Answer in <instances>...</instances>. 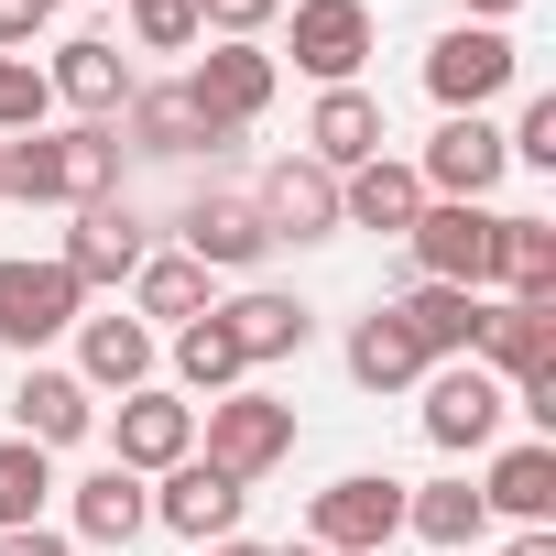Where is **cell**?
Masks as SVG:
<instances>
[{
    "label": "cell",
    "mask_w": 556,
    "mask_h": 556,
    "mask_svg": "<svg viewBox=\"0 0 556 556\" xmlns=\"http://www.w3.org/2000/svg\"><path fill=\"white\" fill-rule=\"evenodd\" d=\"M197 458L229 469V480H273V469L295 458V404H285V393H262V382L197 404Z\"/></svg>",
    "instance_id": "1"
},
{
    "label": "cell",
    "mask_w": 556,
    "mask_h": 556,
    "mask_svg": "<svg viewBox=\"0 0 556 556\" xmlns=\"http://www.w3.org/2000/svg\"><path fill=\"white\" fill-rule=\"evenodd\" d=\"M523 77V45L502 34V23H447L437 45H426V99L458 121V110H491L502 88Z\"/></svg>",
    "instance_id": "2"
},
{
    "label": "cell",
    "mask_w": 556,
    "mask_h": 556,
    "mask_svg": "<svg viewBox=\"0 0 556 556\" xmlns=\"http://www.w3.org/2000/svg\"><path fill=\"white\" fill-rule=\"evenodd\" d=\"M393 534H404V480L393 469H350L306 502V545H328V556H393Z\"/></svg>",
    "instance_id": "3"
},
{
    "label": "cell",
    "mask_w": 556,
    "mask_h": 556,
    "mask_svg": "<svg viewBox=\"0 0 556 556\" xmlns=\"http://www.w3.org/2000/svg\"><path fill=\"white\" fill-rule=\"evenodd\" d=\"M502 175H513V153H502V121H491V110L437 121V142L415 153V186H426V197H447V207H491V197H502Z\"/></svg>",
    "instance_id": "4"
},
{
    "label": "cell",
    "mask_w": 556,
    "mask_h": 556,
    "mask_svg": "<svg viewBox=\"0 0 556 556\" xmlns=\"http://www.w3.org/2000/svg\"><path fill=\"white\" fill-rule=\"evenodd\" d=\"M491 240H502V207H447V197H426L415 229H404L415 273L426 285H458V295H491Z\"/></svg>",
    "instance_id": "5"
},
{
    "label": "cell",
    "mask_w": 556,
    "mask_h": 556,
    "mask_svg": "<svg viewBox=\"0 0 556 556\" xmlns=\"http://www.w3.org/2000/svg\"><path fill=\"white\" fill-rule=\"evenodd\" d=\"M88 317V295L66 285V262H0V350H12V361H45L66 328Z\"/></svg>",
    "instance_id": "6"
},
{
    "label": "cell",
    "mask_w": 556,
    "mask_h": 556,
    "mask_svg": "<svg viewBox=\"0 0 556 556\" xmlns=\"http://www.w3.org/2000/svg\"><path fill=\"white\" fill-rule=\"evenodd\" d=\"M273 88H285V66H273L262 45H207V55L186 66V99H197V121H207L218 142H240V131L273 110Z\"/></svg>",
    "instance_id": "7"
},
{
    "label": "cell",
    "mask_w": 556,
    "mask_h": 556,
    "mask_svg": "<svg viewBox=\"0 0 556 556\" xmlns=\"http://www.w3.org/2000/svg\"><path fill=\"white\" fill-rule=\"evenodd\" d=\"M502 415H513V393H502L480 361H437V371H426V447L469 458V447L502 437Z\"/></svg>",
    "instance_id": "8"
},
{
    "label": "cell",
    "mask_w": 556,
    "mask_h": 556,
    "mask_svg": "<svg viewBox=\"0 0 556 556\" xmlns=\"http://www.w3.org/2000/svg\"><path fill=\"white\" fill-rule=\"evenodd\" d=\"M240 513H251V480H229V469H207V458H175V469L153 480V523L186 534V545L240 534Z\"/></svg>",
    "instance_id": "9"
},
{
    "label": "cell",
    "mask_w": 556,
    "mask_h": 556,
    "mask_svg": "<svg viewBox=\"0 0 556 556\" xmlns=\"http://www.w3.org/2000/svg\"><path fill=\"white\" fill-rule=\"evenodd\" d=\"M382 23H371V0H295V66L317 88H361Z\"/></svg>",
    "instance_id": "10"
},
{
    "label": "cell",
    "mask_w": 556,
    "mask_h": 556,
    "mask_svg": "<svg viewBox=\"0 0 556 556\" xmlns=\"http://www.w3.org/2000/svg\"><path fill=\"white\" fill-rule=\"evenodd\" d=\"M12 437H34L45 458H55V447H88V437H99V393H88L77 371H55V361H23V382H12Z\"/></svg>",
    "instance_id": "11"
},
{
    "label": "cell",
    "mask_w": 556,
    "mask_h": 556,
    "mask_svg": "<svg viewBox=\"0 0 556 556\" xmlns=\"http://www.w3.org/2000/svg\"><path fill=\"white\" fill-rule=\"evenodd\" d=\"M110 447H121V469L164 480L175 458H197V404H186V393H164V382H142V393H121V415H110Z\"/></svg>",
    "instance_id": "12"
},
{
    "label": "cell",
    "mask_w": 556,
    "mask_h": 556,
    "mask_svg": "<svg viewBox=\"0 0 556 556\" xmlns=\"http://www.w3.org/2000/svg\"><path fill=\"white\" fill-rule=\"evenodd\" d=\"M142 251H153L142 218H131L121 197H99V207H77V229H66L55 262H66V285H77V295H110V285H131V273H142Z\"/></svg>",
    "instance_id": "13"
},
{
    "label": "cell",
    "mask_w": 556,
    "mask_h": 556,
    "mask_svg": "<svg viewBox=\"0 0 556 556\" xmlns=\"http://www.w3.org/2000/svg\"><path fill=\"white\" fill-rule=\"evenodd\" d=\"M502 393L513 382H534V371H556V295H502L491 317H480V350H469Z\"/></svg>",
    "instance_id": "14"
},
{
    "label": "cell",
    "mask_w": 556,
    "mask_h": 556,
    "mask_svg": "<svg viewBox=\"0 0 556 556\" xmlns=\"http://www.w3.org/2000/svg\"><path fill=\"white\" fill-rule=\"evenodd\" d=\"M45 88H55L77 121H121L142 77H131V55H121L110 34H66V45H55V66H45Z\"/></svg>",
    "instance_id": "15"
},
{
    "label": "cell",
    "mask_w": 556,
    "mask_h": 556,
    "mask_svg": "<svg viewBox=\"0 0 556 556\" xmlns=\"http://www.w3.org/2000/svg\"><path fill=\"white\" fill-rule=\"evenodd\" d=\"M218 328L240 339V361H251V371H273V361H295V350L317 339V306H306V295H285V285H240V295L218 306Z\"/></svg>",
    "instance_id": "16"
},
{
    "label": "cell",
    "mask_w": 556,
    "mask_h": 556,
    "mask_svg": "<svg viewBox=\"0 0 556 556\" xmlns=\"http://www.w3.org/2000/svg\"><path fill=\"white\" fill-rule=\"evenodd\" d=\"M66 339H77V361H66V371H77L88 393H142V382H153V361H164V350H153V328H142L131 306H121V317H77Z\"/></svg>",
    "instance_id": "17"
},
{
    "label": "cell",
    "mask_w": 556,
    "mask_h": 556,
    "mask_svg": "<svg viewBox=\"0 0 556 556\" xmlns=\"http://www.w3.org/2000/svg\"><path fill=\"white\" fill-rule=\"evenodd\" d=\"M251 207H262V229H273V240H339V175H328V164H306V153L273 164Z\"/></svg>",
    "instance_id": "18"
},
{
    "label": "cell",
    "mask_w": 556,
    "mask_h": 556,
    "mask_svg": "<svg viewBox=\"0 0 556 556\" xmlns=\"http://www.w3.org/2000/svg\"><path fill=\"white\" fill-rule=\"evenodd\" d=\"M382 142H393V131H382V99H371V88H317V110H306V164L361 175Z\"/></svg>",
    "instance_id": "19"
},
{
    "label": "cell",
    "mask_w": 556,
    "mask_h": 556,
    "mask_svg": "<svg viewBox=\"0 0 556 556\" xmlns=\"http://www.w3.org/2000/svg\"><path fill=\"white\" fill-rule=\"evenodd\" d=\"M142 523H153V480H142V469H121V458H110V469H88V480L66 491V534H77V545H131Z\"/></svg>",
    "instance_id": "20"
},
{
    "label": "cell",
    "mask_w": 556,
    "mask_h": 556,
    "mask_svg": "<svg viewBox=\"0 0 556 556\" xmlns=\"http://www.w3.org/2000/svg\"><path fill=\"white\" fill-rule=\"evenodd\" d=\"M393 317H404V339H415L426 361H469V350H480L491 295H458V285H426V273H415V285L393 295Z\"/></svg>",
    "instance_id": "21"
},
{
    "label": "cell",
    "mask_w": 556,
    "mask_h": 556,
    "mask_svg": "<svg viewBox=\"0 0 556 556\" xmlns=\"http://www.w3.org/2000/svg\"><path fill=\"white\" fill-rule=\"evenodd\" d=\"M45 142H55V207L121 197V121H66V131H45Z\"/></svg>",
    "instance_id": "22"
},
{
    "label": "cell",
    "mask_w": 556,
    "mask_h": 556,
    "mask_svg": "<svg viewBox=\"0 0 556 556\" xmlns=\"http://www.w3.org/2000/svg\"><path fill=\"white\" fill-rule=\"evenodd\" d=\"M415 207H426V186H415V164L404 153H371L361 175H339V229H415Z\"/></svg>",
    "instance_id": "23"
},
{
    "label": "cell",
    "mask_w": 556,
    "mask_h": 556,
    "mask_svg": "<svg viewBox=\"0 0 556 556\" xmlns=\"http://www.w3.org/2000/svg\"><path fill=\"white\" fill-rule=\"evenodd\" d=\"M262 251H273V229H262L251 197H197V207H186V262H207V273H251Z\"/></svg>",
    "instance_id": "24"
},
{
    "label": "cell",
    "mask_w": 556,
    "mask_h": 556,
    "mask_svg": "<svg viewBox=\"0 0 556 556\" xmlns=\"http://www.w3.org/2000/svg\"><path fill=\"white\" fill-rule=\"evenodd\" d=\"M480 513H491V523H556V447H545V437L502 447L491 480H480Z\"/></svg>",
    "instance_id": "25"
},
{
    "label": "cell",
    "mask_w": 556,
    "mask_h": 556,
    "mask_svg": "<svg viewBox=\"0 0 556 556\" xmlns=\"http://www.w3.org/2000/svg\"><path fill=\"white\" fill-rule=\"evenodd\" d=\"M240 382H251V361H240V339L218 328V306L186 317V328H175V393H186V404H218V393H240Z\"/></svg>",
    "instance_id": "26"
},
{
    "label": "cell",
    "mask_w": 556,
    "mask_h": 556,
    "mask_svg": "<svg viewBox=\"0 0 556 556\" xmlns=\"http://www.w3.org/2000/svg\"><path fill=\"white\" fill-rule=\"evenodd\" d=\"M426 371H437V361L404 339V317H393V306L350 317V382H361V393H404V382H426Z\"/></svg>",
    "instance_id": "27"
},
{
    "label": "cell",
    "mask_w": 556,
    "mask_h": 556,
    "mask_svg": "<svg viewBox=\"0 0 556 556\" xmlns=\"http://www.w3.org/2000/svg\"><path fill=\"white\" fill-rule=\"evenodd\" d=\"M218 295H207V262H186V251H142V273H131V317L142 328H186V317H207Z\"/></svg>",
    "instance_id": "28"
},
{
    "label": "cell",
    "mask_w": 556,
    "mask_h": 556,
    "mask_svg": "<svg viewBox=\"0 0 556 556\" xmlns=\"http://www.w3.org/2000/svg\"><path fill=\"white\" fill-rule=\"evenodd\" d=\"M491 285H502V295H556V218H534V207H502Z\"/></svg>",
    "instance_id": "29"
},
{
    "label": "cell",
    "mask_w": 556,
    "mask_h": 556,
    "mask_svg": "<svg viewBox=\"0 0 556 556\" xmlns=\"http://www.w3.org/2000/svg\"><path fill=\"white\" fill-rule=\"evenodd\" d=\"M131 153H197V142H218L207 121H197V99H186V77L175 88H131Z\"/></svg>",
    "instance_id": "30"
},
{
    "label": "cell",
    "mask_w": 556,
    "mask_h": 556,
    "mask_svg": "<svg viewBox=\"0 0 556 556\" xmlns=\"http://www.w3.org/2000/svg\"><path fill=\"white\" fill-rule=\"evenodd\" d=\"M404 534H415V545H480L491 513H480L469 480H426V491H404Z\"/></svg>",
    "instance_id": "31"
},
{
    "label": "cell",
    "mask_w": 556,
    "mask_h": 556,
    "mask_svg": "<svg viewBox=\"0 0 556 556\" xmlns=\"http://www.w3.org/2000/svg\"><path fill=\"white\" fill-rule=\"evenodd\" d=\"M66 480H55V458L34 447V437H0V534H23V523H45V502H55Z\"/></svg>",
    "instance_id": "32"
},
{
    "label": "cell",
    "mask_w": 556,
    "mask_h": 556,
    "mask_svg": "<svg viewBox=\"0 0 556 556\" xmlns=\"http://www.w3.org/2000/svg\"><path fill=\"white\" fill-rule=\"evenodd\" d=\"M45 121H55L45 66H34V55H0V142H23V131H45Z\"/></svg>",
    "instance_id": "33"
},
{
    "label": "cell",
    "mask_w": 556,
    "mask_h": 556,
    "mask_svg": "<svg viewBox=\"0 0 556 556\" xmlns=\"http://www.w3.org/2000/svg\"><path fill=\"white\" fill-rule=\"evenodd\" d=\"M55 131V121H45ZM23 131V142H0V197H23V207H55V142Z\"/></svg>",
    "instance_id": "34"
},
{
    "label": "cell",
    "mask_w": 556,
    "mask_h": 556,
    "mask_svg": "<svg viewBox=\"0 0 556 556\" xmlns=\"http://www.w3.org/2000/svg\"><path fill=\"white\" fill-rule=\"evenodd\" d=\"M262 23H285V0H197L207 45H262Z\"/></svg>",
    "instance_id": "35"
},
{
    "label": "cell",
    "mask_w": 556,
    "mask_h": 556,
    "mask_svg": "<svg viewBox=\"0 0 556 556\" xmlns=\"http://www.w3.org/2000/svg\"><path fill=\"white\" fill-rule=\"evenodd\" d=\"M502 153H513V164H534V175H556V99H545V88H534V99L513 110V131H502Z\"/></svg>",
    "instance_id": "36"
},
{
    "label": "cell",
    "mask_w": 556,
    "mask_h": 556,
    "mask_svg": "<svg viewBox=\"0 0 556 556\" xmlns=\"http://www.w3.org/2000/svg\"><path fill=\"white\" fill-rule=\"evenodd\" d=\"M55 34V12H45V0H0V55H34Z\"/></svg>",
    "instance_id": "37"
},
{
    "label": "cell",
    "mask_w": 556,
    "mask_h": 556,
    "mask_svg": "<svg viewBox=\"0 0 556 556\" xmlns=\"http://www.w3.org/2000/svg\"><path fill=\"white\" fill-rule=\"evenodd\" d=\"M0 556H77L66 523H23V534H0Z\"/></svg>",
    "instance_id": "38"
},
{
    "label": "cell",
    "mask_w": 556,
    "mask_h": 556,
    "mask_svg": "<svg viewBox=\"0 0 556 556\" xmlns=\"http://www.w3.org/2000/svg\"><path fill=\"white\" fill-rule=\"evenodd\" d=\"M502 556H556V523H513V545Z\"/></svg>",
    "instance_id": "39"
},
{
    "label": "cell",
    "mask_w": 556,
    "mask_h": 556,
    "mask_svg": "<svg viewBox=\"0 0 556 556\" xmlns=\"http://www.w3.org/2000/svg\"><path fill=\"white\" fill-rule=\"evenodd\" d=\"M458 12H469V23H513V12H523V0H458Z\"/></svg>",
    "instance_id": "40"
},
{
    "label": "cell",
    "mask_w": 556,
    "mask_h": 556,
    "mask_svg": "<svg viewBox=\"0 0 556 556\" xmlns=\"http://www.w3.org/2000/svg\"><path fill=\"white\" fill-rule=\"evenodd\" d=\"M197 556H273V545H251V534H218V545H197Z\"/></svg>",
    "instance_id": "41"
},
{
    "label": "cell",
    "mask_w": 556,
    "mask_h": 556,
    "mask_svg": "<svg viewBox=\"0 0 556 556\" xmlns=\"http://www.w3.org/2000/svg\"><path fill=\"white\" fill-rule=\"evenodd\" d=\"M273 556H328V545H306V534H295V545H273Z\"/></svg>",
    "instance_id": "42"
},
{
    "label": "cell",
    "mask_w": 556,
    "mask_h": 556,
    "mask_svg": "<svg viewBox=\"0 0 556 556\" xmlns=\"http://www.w3.org/2000/svg\"><path fill=\"white\" fill-rule=\"evenodd\" d=\"M131 12H175V0H131Z\"/></svg>",
    "instance_id": "43"
},
{
    "label": "cell",
    "mask_w": 556,
    "mask_h": 556,
    "mask_svg": "<svg viewBox=\"0 0 556 556\" xmlns=\"http://www.w3.org/2000/svg\"><path fill=\"white\" fill-rule=\"evenodd\" d=\"M45 12H77V0H45Z\"/></svg>",
    "instance_id": "44"
}]
</instances>
